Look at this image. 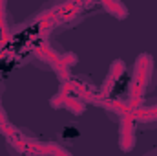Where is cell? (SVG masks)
Instances as JSON below:
<instances>
[{
	"mask_svg": "<svg viewBox=\"0 0 157 156\" xmlns=\"http://www.w3.org/2000/svg\"><path fill=\"white\" fill-rule=\"evenodd\" d=\"M152 74H154V57L148 53H141L133 64V77H132V84H130V96L126 101L132 110L143 107L144 92H146V86L150 83Z\"/></svg>",
	"mask_w": 157,
	"mask_h": 156,
	"instance_id": "obj_1",
	"label": "cell"
},
{
	"mask_svg": "<svg viewBox=\"0 0 157 156\" xmlns=\"http://www.w3.org/2000/svg\"><path fill=\"white\" fill-rule=\"evenodd\" d=\"M9 143H11V147L17 153H20V154H24V156H71L70 151H66L59 143L39 142V140L24 136L22 132L17 134L15 138H11Z\"/></svg>",
	"mask_w": 157,
	"mask_h": 156,
	"instance_id": "obj_2",
	"label": "cell"
},
{
	"mask_svg": "<svg viewBox=\"0 0 157 156\" xmlns=\"http://www.w3.org/2000/svg\"><path fill=\"white\" fill-rule=\"evenodd\" d=\"M35 55L39 57L40 61L48 63L49 68L59 76L60 81H68L70 77V68L77 63V55L68 51V53H60L55 51L53 48H49L48 44H40L39 48L35 50Z\"/></svg>",
	"mask_w": 157,
	"mask_h": 156,
	"instance_id": "obj_3",
	"label": "cell"
},
{
	"mask_svg": "<svg viewBox=\"0 0 157 156\" xmlns=\"http://www.w3.org/2000/svg\"><path fill=\"white\" fill-rule=\"evenodd\" d=\"M135 145V117L132 109L119 114V147L124 153H130Z\"/></svg>",
	"mask_w": 157,
	"mask_h": 156,
	"instance_id": "obj_4",
	"label": "cell"
},
{
	"mask_svg": "<svg viewBox=\"0 0 157 156\" xmlns=\"http://www.w3.org/2000/svg\"><path fill=\"white\" fill-rule=\"evenodd\" d=\"M51 105H53L55 109H66V110H70V112H73V114H82L84 109H86V103H84L80 97L73 96L70 90H66L64 86H62L60 92L51 99Z\"/></svg>",
	"mask_w": 157,
	"mask_h": 156,
	"instance_id": "obj_5",
	"label": "cell"
},
{
	"mask_svg": "<svg viewBox=\"0 0 157 156\" xmlns=\"http://www.w3.org/2000/svg\"><path fill=\"white\" fill-rule=\"evenodd\" d=\"M124 70H126V66H124V61H122V59H117V61L112 63L110 74H108V77H106L104 84H102V90H101V94H102L104 97H108L110 92L113 90V86L119 84V81L124 77Z\"/></svg>",
	"mask_w": 157,
	"mask_h": 156,
	"instance_id": "obj_6",
	"label": "cell"
},
{
	"mask_svg": "<svg viewBox=\"0 0 157 156\" xmlns=\"http://www.w3.org/2000/svg\"><path fill=\"white\" fill-rule=\"evenodd\" d=\"M132 114L135 117V123H152L157 121V103L154 107H139L135 110H132Z\"/></svg>",
	"mask_w": 157,
	"mask_h": 156,
	"instance_id": "obj_7",
	"label": "cell"
},
{
	"mask_svg": "<svg viewBox=\"0 0 157 156\" xmlns=\"http://www.w3.org/2000/svg\"><path fill=\"white\" fill-rule=\"evenodd\" d=\"M102 7L108 11V15H113L119 20H124L128 17V7L122 4V2H117V0H104L102 2Z\"/></svg>",
	"mask_w": 157,
	"mask_h": 156,
	"instance_id": "obj_8",
	"label": "cell"
},
{
	"mask_svg": "<svg viewBox=\"0 0 157 156\" xmlns=\"http://www.w3.org/2000/svg\"><path fill=\"white\" fill-rule=\"evenodd\" d=\"M0 134L2 136H6L7 140H11V138H15L17 134H20V130L7 119V114H6V110H4V107H2V103H0Z\"/></svg>",
	"mask_w": 157,
	"mask_h": 156,
	"instance_id": "obj_9",
	"label": "cell"
},
{
	"mask_svg": "<svg viewBox=\"0 0 157 156\" xmlns=\"http://www.w3.org/2000/svg\"><path fill=\"white\" fill-rule=\"evenodd\" d=\"M6 2H0V46H6L9 42V28L6 20Z\"/></svg>",
	"mask_w": 157,
	"mask_h": 156,
	"instance_id": "obj_10",
	"label": "cell"
}]
</instances>
